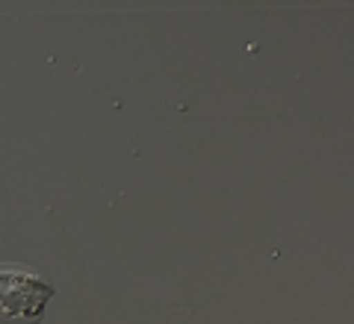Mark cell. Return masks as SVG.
<instances>
[{
	"instance_id": "6da1fadb",
	"label": "cell",
	"mask_w": 354,
	"mask_h": 324,
	"mask_svg": "<svg viewBox=\"0 0 354 324\" xmlns=\"http://www.w3.org/2000/svg\"><path fill=\"white\" fill-rule=\"evenodd\" d=\"M53 286L21 265H0V321L36 324L41 321Z\"/></svg>"
}]
</instances>
